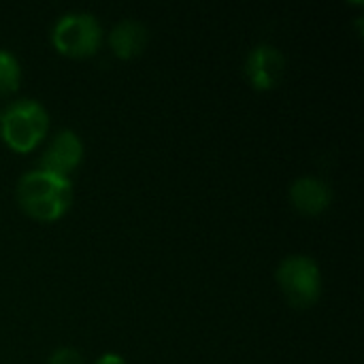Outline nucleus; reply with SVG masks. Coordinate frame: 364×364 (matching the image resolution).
<instances>
[{
	"instance_id": "nucleus-1",
	"label": "nucleus",
	"mask_w": 364,
	"mask_h": 364,
	"mask_svg": "<svg viewBox=\"0 0 364 364\" xmlns=\"http://www.w3.org/2000/svg\"><path fill=\"white\" fill-rule=\"evenodd\" d=\"M17 200L28 215L41 222H53L73 203V181L45 168L30 171L17 181Z\"/></svg>"
},
{
	"instance_id": "nucleus-2",
	"label": "nucleus",
	"mask_w": 364,
	"mask_h": 364,
	"mask_svg": "<svg viewBox=\"0 0 364 364\" xmlns=\"http://www.w3.org/2000/svg\"><path fill=\"white\" fill-rule=\"evenodd\" d=\"M49 128L47 109L34 98H17L0 111V136L15 151L34 149Z\"/></svg>"
},
{
	"instance_id": "nucleus-3",
	"label": "nucleus",
	"mask_w": 364,
	"mask_h": 364,
	"mask_svg": "<svg viewBox=\"0 0 364 364\" xmlns=\"http://www.w3.org/2000/svg\"><path fill=\"white\" fill-rule=\"evenodd\" d=\"M277 282L294 307H309L322 292V273L314 258L305 254L286 256L277 267Z\"/></svg>"
},
{
	"instance_id": "nucleus-4",
	"label": "nucleus",
	"mask_w": 364,
	"mask_h": 364,
	"mask_svg": "<svg viewBox=\"0 0 364 364\" xmlns=\"http://www.w3.org/2000/svg\"><path fill=\"white\" fill-rule=\"evenodd\" d=\"M51 41L62 53L83 58L98 49L102 41V26L92 13L68 11L53 23Z\"/></svg>"
},
{
	"instance_id": "nucleus-5",
	"label": "nucleus",
	"mask_w": 364,
	"mask_h": 364,
	"mask_svg": "<svg viewBox=\"0 0 364 364\" xmlns=\"http://www.w3.org/2000/svg\"><path fill=\"white\" fill-rule=\"evenodd\" d=\"M83 160V143L75 130L62 128L53 134L41 156V168L68 177Z\"/></svg>"
},
{
	"instance_id": "nucleus-6",
	"label": "nucleus",
	"mask_w": 364,
	"mask_h": 364,
	"mask_svg": "<svg viewBox=\"0 0 364 364\" xmlns=\"http://www.w3.org/2000/svg\"><path fill=\"white\" fill-rule=\"evenodd\" d=\"M286 60L282 49L269 43L256 45L245 58V75L256 90H271L284 73Z\"/></svg>"
},
{
	"instance_id": "nucleus-7",
	"label": "nucleus",
	"mask_w": 364,
	"mask_h": 364,
	"mask_svg": "<svg viewBox=\"0 0 364 364\" xmlns=\"http://www.w3.org/2000/svg\"><path fill=\"white\" fill-rule=\"evenodd\" d=\"M331 196H333V192H331L328 183L320 177L305 175V177H299L290 186L292 205L307 215H316V213L324 211L331 205Z\"/></svg>"
},
{
	"instance_id": "nucleus-8",
	"label": "nucleus",
	"mask_w": 364,
	"mask_h": 364,
	"mask_svg": "<svg viewBox=\"0 0 364 364\" xmlns=\"http://www.w3.org/2000/svg\"><path fill=\"white\" fill-rule=\"evenodd\" d=\"M109 45L119 58H134L147 45V26L134 17L119 19L109 34Z\"/></svg>"
},
{
	"instance_id": "nucleus-9",
	"label": "nucleus",
	"mask_w": 364,
	"mask_h": 364,
	"mask_svg": "<svg viewBox=\"0 0 364 364\" xmlns=\"http://www.w3.org/2000/svg\"><path fill=\"white\" fill-rule=\"evenodd\" d=\"M19 79H21L19 60L9 49H0V96L15 92L19 87Z\"/></svg>"
},
{
	"instance_id": "nucleus-10",
	"label": "nucleus",
	"mask_w": 364,
	"mask_h": 364,
	"mask_svg": "<svg viewBox=\"0 0 364 364\" xmlns=\"http://www.w3.org/2000/svg\"><path fill=\"white\" fill-rule=\"evenodd\" d=\"M47 364H85L83 356L73 348H60L49 356Z\"/></svg>"
},
{
	"instance_id": "nucleus-11",
	"label": "nucleus",
	"mask_w": 364,
	"mask_h": 364,
	"mask_svg": "<svg viewBox=\"0 0 364 364\" xmlns=\"http://www.w3.org/2000/svg\"><path fill=\"white\" fill-rule=\"evenodd\" d=\"M94 364H126V360L119 356V354H113V352H109V354H102L98 360Z\"/></svg>"
}]
</instances>
